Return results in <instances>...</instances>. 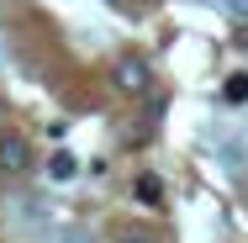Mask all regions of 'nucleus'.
Returning <instances> with one entry per match:
<instances>
[{"label": "nucleus", "mask_w": 248, "mask_h": 243, "mask_svg": "<svg viewBox=\"0 0 248 243\" xmlns=\"http://www.w3.org/2000/svg\"><path fill=\"white\" fill-rule=\"evenodd\" d=\"M32 169V143L21 132H0V175H27Z\"/></svg>", "instance_id": "nucleus-1"}, {"label": "nucleus", "mask_w": 248, "mask_h": 243, "mask_svg": "<svg viewBox=\"0 0 248 243\" xmlns=\"http://www.w3.org/2000/svg\"><path fill=\"white\" fill-rule=\"evenodd\" d=\"M111 85H116L122 96H143V90H148V64H143V58H116Z\"/></svg>", "instance_id": "nucleus-2"}, {"label": "nucleus", "mask_w": 248, "mask_h": 243, "mask_svg": "<svg viewBox=\"0 0 248 243\" xmlns=\"http://www.w3.org/2000/svg\"><path fill=\"white\" fill-rule=\"evenodd\" d=\"M74 175H79V159H74V153H53L48 159V180L63 185V180H74Z\"/></svg>", "instance_id": "nucleus-3"}, {"label": "nucleus", "mask_w": 248, "mask_h": 243, "mask_svg": "<svg viewBox=\"0 0 248 243\" xmlns=\"http://www.w3.org/2000/svg\"><path fill=\"white\" fill-rule=\"evenodd\" d=\"M138 195L153 206V201H158V180H153V175H138Z\"/></svg>", "instance_id": "nucleus-4"}, {"label": "nucleus", "mask_w": 248, "mask_h": 243, "mask_svg": "<svg viewBox=\"0 0 248 243\" xmlns=\"http://www.w3.org/2000/svg\"><path fill=\"white\" fill-rule=\"evenodd\" d=\"M227 100H248V74H232V85H227Z\"/></svg>", "instance_id": "nucleus-5"}, {"label": "nucleus", "mask_w": 248, "mask_h": 243, "mask_svg": "<svg viewBox=\"0 0 248 243\" xmlns=\"http://www.w3.org/2000/svg\"><path fill=\"white\" fill-rule=\"evenodd\" d=\"M222 11H227L232 21H248V0H222Z\"/></svg>", "instance_id": "nucleus-6"}, {"label": "nucleus", "mask_w": 248, "mask_h": 243, "mask_svg": "<svg viewBox=\"0 0 248 243\" xmlns=\"http://www.w3.org/2000/svg\"><path fill=\"white\" fill-rule=\"evenodd\" d=\"M58 243H95V238H90L85 227H63V233H58Z\"/></svg>", "instance_id": "nucleus-7"}, {"label": "nucleus", "mask_w": 248, "mask_h": 243, "mask_svg": "<svg viewBox=\"0 0 248 243\" xmlns=\"http://www.w3.org/2000/svg\"><path fill=\"white\" fill-rule=\"evenodd\" d=\"M116 5H122V11H143L148 0H116Z\"/></svg>", "instance_id": "nucleus-8"}, {"label": "nucleus", "mask_w": 248, "mask_h": 243, "mask_svg": "<svg viewBox=\"0 0 248 243\" xmlns=\"http://www.w3.org/2000/svg\"><path fill=\"white\" fill-rule=\"evenodd\" d=\"M122 243H153V238H143V233H127V238H122Z\"/></svg>", "instance_id": "nucleus-9"}, {"label": "nucleus", "mask_w": 248, "mask_h": 243, "mask_svg": "<svg viewBox=\"0 0 248 243\" xmlns=\"http://www.w3.org/2000/svg\"><path fill=\"white\" fill-rule=\"evenodd\" d=\"M0 116H5V100H0Z\"/></svg>", "instance_id": "nucleus-10"}]
</instances>
